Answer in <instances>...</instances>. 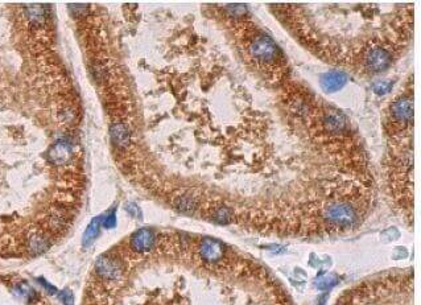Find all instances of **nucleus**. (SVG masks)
Returning <instances> with one entry per match:
<instances>
[{
  "mask_svg": "<svg viewBox=\"0 0 421 305\" xmlns=\"http://www.w3.org/2000/svg\"><path fill=\"white\" fill-rule=\"evenodd\" d=\"M95 272L106 280H117L124 272L123 263L112 255H102L97 259Z\"/></svg>",
  "mask_w": 421,
  "mask_h": 305,
  "instance_id": "f257e3e1",
  "label": "nucleus"
},
{
  "mask_svg": "<svg viewBox=\"0 0 421 305\" xmlns=\"http://www.w3.org/2000/svg\"><path fill=\"white\" fill-rule=\"evenodd\" d=\"M250 52L258 61L265 62V64L276 61L277 55H279V49H277V46L275 45L274 41L264 36L258 37L251 44Z\"/></svg>",
  "mask_w": 421,
  "mask_h": 305,
  "instance_id": "f03ea898",
  "label": "nucleus"
},
{
  "mask_svg": "<svg viewBox=\"0 0 421 305\" xmlns=\"http://www.w3.org/2000/svg\"><path fill=\"white\" fill-rule=\"evenodd\" d=\"M201 259L205 263L209 264H215V263L221 262L224 256V246L219 240L212 239V238H205L201 240L200 249H198Z\"/></svg>",
  "mask_w": 421,
  "mask_h": 305,
  "instance_id": "7ed1b4c3",
  "label": "nucleus"
},
{
  "mask_svg": "<svg viewBox=\"0 0 421 305\" xmlns=\"http://www.w3.org/2000/svg\"><path fill=\"white\" fill-rule=\"evenodd\" d=\"M155 244H156V235L154 231L148 230V228L138 230L131 237V247L138 254L151 253Z\"/></svg>",
  "mask_w": 421,
  "mask_h": 305,
  "instance_id": "20e7f679",
  "label": "nucleus"
},
{
  "mask_svg": "<svg viewBox=\"0 0 421 305\" xmlns=\"http://www.w3.org/2000/svg\"><path fill=\"white\" fill-rule=\"evenodd\" d=\"M392 61L390 53L383 48H375V49L370 50L366 55L365 64H366L367 69L374 73H379L388 68Z\"/></svg>",
  "mask_w": 421,
  "mask_h": 305,
  "instance_id": "39448f33",
  "label": "nucleus"
},
{
  "mask_svg": "<svg viewBox=\"0 0 421 305\" xmlns=\"http://www.w3.org/2000/svg\"><path fill=\"white\" fill-rule=\"evenodd\" d=\"M73 156V149L71 145L66 142L55 143L48 152V159L53 165H64L69 163Z\"/></svg>",
  "mask_w": 421,
  "mask_h": 305,
  "instance_id": "423d86ee",
  "label": "nucleus"
},
{
  "mask_svg": "<svg viewBox=\"0 0 421 305\" xmlns=\"http://www.w3.org/2000/svg\"><path fill=\"white\" fill-rule=\"evenodd\" d=\"M392 114L395 119L401 123L411 122L413 115V99L411 97H403L397 99L392 105Z\"/></svg>",
  "mask_w": 421,
  "mask_h": 305,
  "instance_id": "0eeeda50",
  "label": "nucleus"
},
{
  "mask_svg": "<svg viewBox=\"0 0 421 305\" xmlns=\"http://www.w3.org/2000/svg\"><path fill=\"white\" fill-rule=\"evenodd\" d=\"M110 136H111V142L114 143L115 147L120 148V149H124L129 145V142H131V132L129 129L127 128L126 124L123 123H112L110 127Z\"/></svg>",
  "mask_w": 421,
  "mask_h": 305,
  "instance_id": "6e6552de",
  "label": "nucleus"
},
{
  "mask_svg": "<svg viewBox=\"0 0 421 305\" xmlns=\"http://www.w3.org/2000/svg\"><path fill=\"white\" fill-rule=\"evenodd\" d=\"M50 244H52V242H50L49 237L44 234V233H40V231L33 233L27 242L28 251L33 254V255H40V254L46 253L50 249Z\"/></svg>",
  "mask_w": 421,
  "mask_h": 305,
  "instance_id": "1a4fd4ad",
  "label": "nucleus"
},
{
  "mask_svg": "<svg viewBox=\"0 0 421 305\" xmlns=\"http://www.w3.org/2000/svg\"><path fill=\"white\" fill-rule=\"evenodd\" d=\"M348 81V75L341 71H330V73L325 74L321 80V86H322L323 91L326 92H334L337 90L341 89L345 83Z\"/></svg>",
  "mask_w": 421,
  "mask_h": 305,
  "instance_id": "9d476101",
  "label": "nucleus"
},
{
  "mask_svg": "<svg viewBox=\"0 0 421 305\" xmlns=\"http://www.w3.org/2000/svg\"><path fill=\"white\" fill-rule=\"evenodd\" d=\"M173 206L179 210L180 213H184V214H193V213L198 209V201L196 200V198L192 197V196L184 194V196H180L179 198H176L175 202H173Z\"/></svg>",
  "mask_w": 421,
  "mask_h": 305,
  "instance_id": "9b49d317",
  "label": "nucleus"
},
{
  "mask_svg": "<svg viewBox=\"0 0 421 305\" xmlns=\"http://www.w3.org/2000/svg\"><path fill=\"white\" fill-rule=\"evenodd\" d=\"M101 226H102V217H97V218L92 219L90 222V225L87 226L85 234H83L82 242L83 246L89 247L90 244L97 239V237L99 235V231H101Z\"/></svg>",
  "mask_w": 421,
  "mask_h": 305,
  "instance_id": "f8f14e48",
  "label": "nucleus"
},
{
  "mask_svg": "<svg viewBox=\"0 0 421 305\" xmlns=\"http://www.w3.org/2000/svg\"><path fill=\"white\" fill-rule=\"evenodd\" d=\"M213 221L221 225H227L234 221V213L230 207L227 206H218L213 212L212 216Z\"/></svg>",
  "mask_w": 421,
  "mask_h": 305,
  "instance_id": "ddd939ff",
  "label": "nucleus"
},
{
  "mask_svg": "<svg viewBox=\"0 0 421 305\" xmlns=\"http://www.w3.org/2000/svg\"><path fill=\"white\" fill-rule=\"evenodd\" d=\"M325 122L330 131H341L345 127V118L338 114H330Z\"/></svg>",
  "mask_w": 421,
  "mask_h": 305,
  "instance_id": "4468645a",
  "label": "nucleus"
},
{
  "mask_svg": "<svg viewBox=\"0 0 421 305\" xmlns=\"http://www.w3.org/2000/svg\"><path fill=\"white\" fill-rule=\"evenodd\" d=\"M66 219H68V217H66L65 212H62V210H54L52 213V216H50V225L53 227L60 228L66 223Z\"/></svg>",
  "mask_w": 421,
  "mask_h": 305,
  "instance_id": "2eb2a0df",
  "label": "nucleus"
},
{
  "mask_svg": "<svg viewBox=\"0 0 421 305\" xmlns=\"http://www.w3.org/2000/svg\"><path fill=\"white\" fill-rule=\"evenodd\" d=\"M59 299L64 305H74V296L69 290H65L62 291V292H60Z\"/></svg>",
  "mask_w": 421,
  "mask_h": 305,
  "instance_id": "dca6fc26",
  "label": "nucleus"
},
{
  "mask_svg": "<svg viewBox=\"0 0 421 305\" xmlns=\"http://www.w3.org/2000/svg\"><path fill=\"white\" fill-rule=\"evenodd\" d=\"M374 90H375L376 94H386L391 90V85L387 82H381V83H376L374 86Z\"/></svg>",
  "mask_w": 421,
  "mask_h": 305,
  "instance_id": "f3484780",
  "label": "nucleus"
},
{
  "mask_svg": "<svg viewBox=\"0 0 421 305\" xmlns=\"http://www.w3.org/2000/svg\"><path fill=\"white\" fill-rule=\"evenodd\" d=\"M115 221H117V218H115V212H111L110 216H107L105 218V221H102V223H103V226L107 228L112 227V226H115Z\"/></svg>",
  "mask_w": 421,
  "mask_h": 305,
  "instance_id": "a211bd4d",
  "label": "nucleus"
},
{
  "mask_svg": "<svg viewBox=\"0 0 421 305\" xmlns=\"http://www.w3.org/2000/svg\"><path fill=\"white\" fill-rule=\"evenodd\" d=\"M39 280H40L41 285H43L44 288H45V290L48 291V292H49V293H55V292H57V290H55L54 287L50 285V284L48 283V281H45V280H44V279H39Z\"/></svg>",
  "mask_w": 421,
  "mask_h": 305,
  "instance_id": "6ab92c4d",
  "label": "nucleus"
}]
</instances>
